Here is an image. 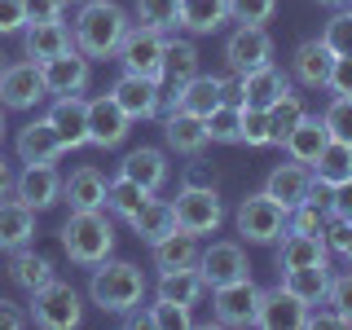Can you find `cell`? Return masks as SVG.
Segmentation results:
<instances>
[{"instance_id":"cell-18","label":"cell","mask_w":352,"mask_h":330,"mask_svg":"<svg viewBox=\"0 0 352 330\" xmlns=\"http://www.w3.org/2000/svg\"><path fill=\"white\" fill-rule=\"evenodd\" d=\"M58 132L62 150H84L88 146V102L80 93H66V97H53L49 115H44Z\"/></svg>"},{"instance_id":"cell-24","label":"cell","mask_w":352,"mask_h":330,"mask_svg":"<svg viewBox=\"0 0 352 330\" xmlns=\"http://www.w3.org/2000/svg\"><path fill=\"white\" fill-rule=\"evenodd\" d=\"M198 251H203V242L198 234H185V229H172L168 238L150 242V260L159 273H172V269H194L198 264Z\"/></svg>"},{"instance_id":"cell-2","label":"cell","mask_w":352,"mask_h":330,"mask_svg":"<svg viewBox=\"0 0 352 330\" xmlns=\"http://www.w3.org/2000/svg\"><path fill=\"white\" fill-rule=\"evenodd\" d=\"M146 291H150V282H146V273H141L132 260H110L106 256L102 264H93L88 300L102 308V313L124 317V313H132V308L146 304Z\"/></svg>"},{"instance_id":"cell-25","label":"cell","mask_w":352,"mask_h":330,"mask_svg":"<svg viewBox=\"0 0 352 330\" xmlns=\"http://www.w3.org/2000/svg\"><path fill=\"white\" fill-rule=\"evenodd\" d=\"M163 141H168V150L185 154V159H198L207 146V128L198 115H185V110H168L163 115Z\"/></svg>"},{"instance_id":"cell-12","label":"cell","mask_w":352,"mask_h":330,"mask_svg":"<svg viewBox=\"0 0 352 330\" xmlns=\"http://www.w3.org/2000/svg\"><path fill=\"white\" fill-rule=\"evenodd\" d=\"M220 102H225L220 75H194V80H185L181 88H163V106L185 110V115H198V119H207Z\"/></svg>"},{"instance_id":"cell-39","label":"cell","mask_w":352,"mask_h":330,"mask_svg":"<svg viewBox=\"0 0 352 330\" xmlns=\"http://www.w3.org/2000/svg\"><path fill=\"white\" fill-rule=\"evenodd\" d=\"M150 198V190H141L137 181H128V176H115V181H106V212H115L119 220H132L141 212V203Z\"/></svg>"},{"instance_id":"cell-47","label":"cell","mask_w":352,"mask_h":330,"mask_svg":"<svg viewBox=\"0 0 352 330\" xmlns=\"http://www.w3.org/2000/svg\"><path fill=\"white\" fill-rule=\"evenodd\" d=\"M322 44L335 53V58L352 53V9H335V18H330L326 31H322Z\"/></svg>"},{"instance_id":"cell-61","label":"cell","mask_w":352,"mask_h":330,"mask_svg":"<svg viewBox=\"0 0 352 330\" xmlns=\"http://www.w3.org/2000/svg\"><path fill=\"white\" fill-rule=\"evenodd\" d=\"M348 9H352V5H348Z\"/></svg>"},{"instance_id":"cell-32","label":"cell","mask_w":352,"mask_h":330,"mask_svg":"<svg viewBox=\"0 0 352 330\" xmlns=\"http://www.w3.org/2000/svg\"><path fill=\"white\" fill-rule=\"evenodd\" d=\"M225 22H229V0H181L176 27H185L190 36H212Z\"/></svg>"},{"instance_id":"cell-45","label":"cell","mask_w":352,"mask_h":330,"mask_svg":"<svg viewBox=\"0 0 352 330\" xmlns=\"http://www.w3.org/2000/svg\"><path fill=\"white\" fill-rule=\"evenodd\" d=\"M238 146H247V150H269V146H273L269 115H264V110L242 106V141H238Z\"/></svg>"},{"instance_id":"cell-30","label":"cell","mask_w":352,"mask_h":330,"mask_svg":"<svg viewBox=\"0 0 352 330\" xmlns=\"http://www.w3.org/2000/svg\"><path fill=\"white\" fill-rule=\"evenodd\" d=\"M278 247V269H300V264H322L330 256L326 238L322 234H295V229H286V234L273 242Z\"/></svg>"},{"instance_id":"cell-10","label":"cell","mask_w":352,"mask_h":330,"mask_svg":"<svg viewBox=\"0 0 352 330\" xmlns=\"http://www.w3.org/2000/svg\"><path fill=\"white\" fill-rule=\"evenodd\" d=\"M110 97L119 102V110L132 119V124H141V119H159L163 115V84L159 80H146V75H119L115 88H110Z\"/></svg>"},{"instance_id":"cell-60","label":"cell","mask_w":352,"mask_h":330,"mask_svg":"<svg viewBox=\"0 0 352 330\" xmlns=\"http://www.w3.org/2000/svg\"><path fill=\"white\" fill-rule=\"evenodd\" d=\"M75 5H84V0H75Z\"/></svg>"},{"instance_id":"cell-53","label":"cell","mask_w":352,"mask_h":330,"mask_svg":"<svg viewBox=\"0 0 352 330\" xmlns=\"http://www.w3.org/2000/svg\"><path fill=\"white\" fill-rule=\"evenodd\" d=\"M71 0H27V18L31 22H49V18H62Z\"/></svg>"},{"instance_id":"cell-11","label":"cell","mask_w":352,"mask_h":330,"mask_svg":"<svg viewBox=\"0 0 352 330\" xmlns=\"http://www.w3.org/2000/svg\"><path fill=\"white\" fill-rule=\"evenodd\" d=\"M14 198L27 203L31 212H49L53 203H62V176L53 163H22L14 176Z\"/></svg>"},{"instance_id":"cell-44","label":"cell","mask_w":352,"mask_h":330,"mask_svg":"<svg viewBox=\"0 0 352 330\" xmlns=\"http://www.w3.org/2000/svg\"><path fill=\"white\" fill-rule=\"evenodd\" d=\"M278 14V0H229V22L238 27H264Z\"/></svg>"},{"instance_id":"cell-6","label":"cell","mask_w":352,"mask_h":330,"mask_svg":"<svg viewBox=\"0 0 352 330\" xmlns=\"http://www.w3.org/2000/svg\"><path fill=\"white\" fill-rule=\"evenodd\" d=\"M172 212H176V229L198 234V238H203V234H216V229L225 225V203H220L216 185H181Z\"/></svg>"},{"instance_id":"cell-42","label":"cell","mask_w":352,"mask_h":330,"mask_svg":"<svg viewBox=\"0 0 352 330\" xmlns=\"http://www.w3.org/2000/svg\"><path fill=\"white\" fill-rule=\"evenodd\" d=\"M181 18V0H137V22L154 31H172Z\"/></svg>"},{"instance_id":"cell-54","label":"cell","mask_w":352,"mask_h":330,"mask_svg":"<svg viewBox=\"0 0 352 330\" xmlns=\"http://www.w3.org/2000/svg\"><path fill=\"white\" fill-rule=\"evenodd\" d=\"M31 326V313L18 308L14 300H0V330H27Z\"/></svg>"},{"instance_id":"cell-23","label":"cell","mask_w":352,"mask_h":330,"mask_svg":"<svg viewBox=\"0 0 352 330\" xmlns=\"http://www.w3.org/2000/svg\"><path fill=\"white\" fill-rule=\"evenodd\" d=\"M330 66H335V53L322 44V36L295 44V53H291L295 84H304V88H313V93H317V88H326V80H330Z\"/></svg>"},{"instance_id":"cell-46","label":"cell","mask_w":352,"mask_h":330,"mask_svg":"<svg viewBox=\"0 0 352 330\" xmlns=\"http://www.w3.org/2000/svg\"><path fill=\"white\" fill-rule=\"evenodd\" d=\"M146 317H150V326H159V330H190L194 326L190 308H185V304H172V300H154L146 308Z\"/></svg>"},{"instance_id":"cell-17","label":"cell","mask_w":352,"mask_h":330,"mask_svg":"<svg viewBox=\"0 0 352 330\" xmlns=\"http://www.w3.org/2000/svg\"><path fill=\"white\" fill-rule=\"evenodd\" d=\"M225 62L234 75H247L256 66H269L273 62V36L269 27H238L234 36L225 40Z\"/></svg>"},{"instance_id":"cell-14","label":"cell","mask_w":352,"mask_h":330,"mask_svg":"<svg viewBox=\"0 0 352 330\" xmlns=\"http://www.w3.org/2000/svg\"><path fill=\"white\" fill-rule=\"evenodd\" d=\"M128 132H132V119L119 110V102L110 93H102V97L88 102V146L115 150V146H124Z\"/></svg>"},{"instance_id":"cell-34","label":"cell","mask_w":352,"mask_h":330,"mask_svg":"<svg viewBox=\"0 0 352 330\" xmlns=\"http://www.w3.org/2000/svg\"><path fill=\"white\" fill-rule=\"evenodd\" d=\"M132 225V234H137L141 242H159V238H168L172 229H176V212H172V203L168 198H146V203H141V212L128 220Z\"/></svg>"},{"instance_id":"cell-27","label":"cell","mask_w":352,"mask_h":330,"mask_svg":"<svg viewBox=\"0 0 352 330\" xmlns=\"http://www.w3.org/2000/svg\"><path fill=\"white\" fill-rule=\"evenodd\" d=\"M326 141H330V132H326V124H322V115H317V119L304 115L300 124L286 132L282 150H286V159H295V163H304V168H313L317 154L326 150Z\"/></svg>"},{"instance_id":"cell-48","label":"cell","mask_w":352,"mask_h":330,"mask_svg":"<svg viewBox=\"0 0 352 330\" xmlns=\"http://www.w3.org/2000/svg\"><path fill=\"white\" fill-rule=\"evenodd\" d=\"M326 308H335V317L344 326H352V269L348 273H330V286H326V300H322Z\"/></svg>"},{"instance_id":"cell-13","label":"cell","mask_w":352,"mask_h":330,"mask_svg":"<svg viewBox=\"0 0 352 330\" xmlns=\"http://www.w3.org/2000/svg\"><path fill=\"white\" fill-rule=\"evenodd\" d=\"M40 75H44V88H49V97L84 93L88 80H93V58H84L80 49H66V53H58V58L40 62Z\"/></svg>"},{"instance_id":"cell-22","label":"cell","mask_w":352,"mask_h":330,"mask_svg":"<svg viewBox=\"0 0 352 330\" xmlns=\"http://www.w3.org/2000/svg\"><path fill=\"white\" fill-rule=\"evenodd\" d=\"M22 44H27L31 62H49V58H58V53L75 49V36L62 18H49V22H27V27H22Z\"/></svg>"},{"instance_id":"cell-56","label":"cell","mask_w":352,"mask_h":330,"mask_svg":"<svg viewBox=\"0 0 352 330\" xmlns=\"http://www.w3.org/2000/svg\"><path fill=\"white\" fill-rule=\"evenodd\" d=\"M14 168H9V163H5V154H0V198H9V194H14Z\"/></svg>"},{"instance_id":"cell-57","label":"cell","mask_w":352,"mask_h":330,"mask_svg":"<svg viewBox=\"0 0 352 330\" xmlns=\"http://www.w3.org/2000/svg\"><path fill=\"white\" fill-rule=\"evenodd\" d=\"M317 5H322V9H348L352 0H317Z\"/></svg>"},{"instance_id":"cell-43","label":"cell","mask_w":352,"mask_h":330,"mask_svg":"<svg viewBox=\"0 0 352 330\" xmlns=\"http://www.w3.org/2000/svg\"><path fill=\"white\" fill-rule=\"evenodd\" d=\"M322 124L330 132V141H348L352 146V97H330V106L322 110Z\"/></svg>"},{"instance_id":"cell-19","label":"cell","mask_w":352,"mask_h":330,"mask_svg":"<svg viewBox=\"0 0 352 330\" xmlns=\"http://www.w3.org/2000/svg\"><path fill=\"white\" fill-rule=\"evenodd\" d=\"M291 88V75L278 71V66H256V71L238 75V106H251V110H269L278 97Z\"/></svg>"},{"instance_id":"cell-38","label":"cell","mask_w":352,"mask_h":330,"mask_svg":"<svg viewBox=\"0 0 352 330\" xmlns=\"http://www.w3.org/2000/svg\"><path fill=\"white\" fill-rule=\"evenodd\" d=\"M264 115H269V132H273V146H282L286 141V132H291L295 124H300V119L308 115V106H304V97L300 93H291V88H286V93L278 97V102H273L269 110H264Z\"/></svg>"},{"instance_id":"cell-50","label":"cell","mask_w":352,"mask_h":330,"mask_svg":"<svg viewBox=\"0 0 352 330\" xmlns=\"http://www.w3.org/2000/svg\"><path fill=\"white\" fill-rule=\"evenodd\" d=\"M27 22V0H0V36H22Z\"/></svg>"},{"instance_id":"cell-29","label":"cell","mask_w":352,"mask_h":330,"mask_svg":"<svg viewBox=\"0 0 352 330\" xmlns=\"http://www.w3.org/2000/svg\"><path fill=\"white\" fill-rule=\"evenodd\" d=\"M36 238V212L18 198H0V251L31 247Z\"/></svg>"},{"instance_id":"cell-33","label":"cell","mask_w":352,"mask_h":330,"mask_svg":"<svg viewBox=\"0 0 352 330\" xmlns=\"http://www.w3.org/2000/svg\"><path fill=\"white\" fill-rule=\"evenodd\" d=\"M203 295H207V282H203V273H198V269L159 273V286H154V300H172V304H185V308H194Z\"/></svg>"},{"instance_id":"cell-41","label":"cell","mask_w":352,"mask_h":330,"mask_svg":"<svg viewBox=\"0 0 352 330\" xmlns=\"http://www.w3.org/2000/svg\"><path fill=\"white\" fill-rule=\"evenodd\" d=\"M326 225H330V212H326V203H317V198H304L300 207L286 212V229H295V234H322L326 238Z\"/></svg>"},{"instance_id":"cell-26","label":"cell","mask_w":352,"mask_h":330,"mask_svg":"<svg viewBox=\"0 0 352 330\" xmlns=\"http://www.w3.org/2000/svg\"><path fill=\"white\" fill-rule=\"evenodd\" d=\"M14 150H18V163H58L66 154L49 119H36V124L22 128L18 141H14Z\"/></svg>"},{"instance_id":"cell-7","label":"cell","mask_w":352,"mask_h":330,"mask_svg":"<svg viewBox=\"0 0 352 330\" xmlns=\"http://www.w3.org/2000/svg\"><path fill=\"white\" fill-rule=\"evenodd\" d=\"M163 44H168V31H154V27H128V36L119 40L115 62L124 66L128 75H146V80L163 84Z\"/></svg>"},{"instance_id":"cell-35","label":"cell","mask_w":352,"mask_h":330,"mask_svg":"<svg viewBox=\"0 0 352 330\" xmlns=\"http://www.w3.org/2000/svg\"><path fill=\"white\" fill-rule=\"evenodd\" d=\"M9 278H14V286H22V291H40L44 282H53V260L40 256V251L31 247H18L14 260H9Z\"/></svg>"},{"instance_id":"cell-4","label":"cell","mask_w":352,"mask_h":330,"mask_svg":"<svg viewBox=\"0 0 352 330\" xmlns=\"http://www.w3.org/2000/svg\"><path fill=\"white\" fill-rule=\"evenodd\" d=\"M84 322V300L71 282H44L40 291H31V326L44 330H75Z\"/></svg>"},{"instance_id":"cell-5","label":"cell","mask_w":352,"mask_h":330,"mask_svg":"<svg viewBox=\"0 0 352 330\" xmlns=\"http://www.w3.org/2000/svg\"><path fill=\"white\" fill-rule=\"evenodd\" d=\"M234 225H238L242 242H251V247H273V242L286 234V207L273 203L264 190L247 194L238 203V212H234Z\"/></svg>"},{"instance_id":"cell-52","label":"cell","mask_w":352,"mask_h":330,"mask_svg":"<svg viewBox=\"0 0 352 330\" xmlns=\"http://www.w3.org/2000/svg\"><path fill=\"white\" fill-rule=\"evenodd\" d=\"M326 212H330V220H348V225H352V176L339 181L335 190L326 194Z\"/></svg>"},{"instance_id":"cell-21","label":"cell","mask_w":352,"mask_h":330,"mask_svg":"<svg viewBox=\"0 0 352 330\" xmlns=\"http://www.w3.org/2000/svg\"><path fill=\"white\" fill-rule=\"evenodd\" d=\"M119 176H128V181H137L141 190L159 194L163 185H168V176H172V163H168V154H163V150L141 146V150H128V154H124Z\"/></svg>"},{"instance_id":"cell-31","label":"cell","mask_w":352,"mask_h":330,"mask_svg":"<svg viewBox=\"0 0 352 330\" xmlns=\"http://www.w3.org/2000/svg\"><path fill=\"white\" fill-rule=\"evenodd\" d=\"M282 286L295 295V300H304L308 308H317L326 300V286H330V264H300V269H282Z\"/></svg>"},{"instance_id":"cell-3","label":"cell","mask_w":352,"mask_h":330,"mask_svg":"<svg viewBox=\"0 0 352 330\" xmlns=\"http://www.w3.org/2000/svg\"><path fill=\"white\" fill-rule=\"evenodd\" d=\"M58 238H62V251L71 256V264H80V269H93V264H102L115 251V225H110L106 207L71 212V220L62 225Z\"/></svg>"},{"instance_id":"cell-51","label":"cell","mask_w":352,"mask_h":330,"mask_svg":"<svg viewBox=\"0 0 352 330\" xmlns=\"http://www.w3.org/2000/svg\"><path fill=\"white\" fill-rule=\"evenodd\" d=\"M326 93L330 97H352V53L335 58V66H330V80H326Z\"/></svg>"},{"instance_id":"cell-40","label":"cell","mask_w":352,"mask_h":330,"mask_svg":"<svg viewBox=\"0 0 352 330\" xmlns=\"http://www.w3.org/2000/svg\"><path fill=\"white\" fill-rule=\"evenodd\" d=\"M203 128H207V141H216V146H238L242 141V106L220 102L212 115L203 119Z\"/></svg>"},{"instance_id":"cell-9","label":"cell","mask_w":352,"mask_h":330,"mask_svg":"<svg viewBox=\"0 0 352 330\" xmlns=\"http://www.w3.org/2000/svg\"><path fill=\"white\" fill-rule=\"evenodd\" d=\"M256 308H260V286L251 278L212 286V313L220 326H256Z\"/></svg>"},{"instance_id":"cell-8","label":"cell","mask_w":352,"mask_h":330,"mask_svg":"<svg viewBox=\"0 0 352 330\" xmlns=\"http://www.w3.org/2000/svg\"><path fill=\"white\" fill-rule=\"evenodd\" d=\"M49 88H44V75H40V62H14L0 71V106L5 110H36Z\"/></svg>"},{"instance_id":"cell-58","label":"cell","mask_w":352,"mask_h":330,"mask_svg":"<svg viewBox=\"0 0 352 330\" xmlns=\"http://www.w3.org/2000/svg\"><path fill=\"white\" fill-rule=\"evenodd\" d=\"M0 141H5V106H0Z\"/></svg>"},{"instance_id":"cell-59","label":"cell","mask_w":352,"mask_h":330,"mask_svg":"<svg viewBox=\"0 0 352 330\" xmlns=\"http://www.w3.org/2000/svg\"><path fill=\"white\" fill-rule=\"evenodd\" d=\"M0 58H5V53H0ZM0 71H5V62H0Z\"/></svg>"},{"instance_id":"cell-28","label":"cell","mask_w":352,"mask_h":330,"mask_svg":"<svg viewBox=\"0 0 352 330\" xmlns=\"http://www.w3.org/2000/svg\"><path fill=\"white\" fill-rule=\"evenodd\" d=\"M62 203H71V212H97V207H106V176L97 168H75L62 181Z\"/></svg>"},{"instance_id":"cell-55","label":"cell","mask_w":352,"mask_h":330,"mask_svg":"<svg viewBox=\"0 0 352 330\" xmlns=\"http://www.w3.org/2000/svg\"><path fill=\"white\" fill-rule=\"evenodd\" d=\"M181 185H216V172H207V168H185Z\"/></svg>"},{"instance_id":"cell-1","label":"cell","mask_w":352,"mask_h":330,"mask_svg":"<svg viewBox=\"0 0 352 330\" xmlns=\"http://www.w3.org/2000/svg\"><path fill=\"white\" fill-rule=\"evenodd\" d=\"M128 14L124 5L115 0H84L80 5V18H75L71 36H75V49L93 62H110L119 53V40L128 36Z\"/></svg>"},{"instance_id":"cell-37","label":"cell","mask_w":352,"mask_h":330,"mask_svg":"<svg viewBox=\"0 0 352 330\" xmlns=\"http://www.w3.org/2000/svg\"><path fill=\"white\" fill-rule=\"evenodd\" d=\"M198 75V49L194 40H168L163 44V84L168 88H181L185 80Z\"/></svg>"},{"instance_id":"cell-15","label":"cell","mask_w":352,"mask_h":330,"mask_svg":"<svg viewBox=\"0 0 352 330\" xmlns=\"http://www.w3.org/2000/svg\"><path fill=\"white\" fill-rule=\"evenodd\" d=\"M256 326L260 330H304L308 326V304L295 300V295L278 282V286H269V291H260Z\"/></svg>"},{"instance_id":"cell-36","label":"cell","mask_w":352,"mask_h":330,"mask_svg":"<svg viewBox=\"0 0 352 330\" xmlns=\"http://www.w3.org/2000/svg\"><path fill=\"white\" fill-rule=\"evenodd\" d=\"M308 172H313L317 185L335 190L339 181H348V176H352V146H348V141H326V150L317 154V163Z\"/></svg>"},{"instance_id":"cell-49","label":"cell","mask_w":352,"mask_h":330,"mask_svg":"<svg viewBox=\"0 0 352 330\" xmlns=\"http://www.w3.org/2000/svg\"><path fill=\"white\" fill-rule=\"evenodd\" d=\"M326 247L352 269V225H348V220H330V225H326Z\"/></svg>"},{"instance_id":"cell-20","label":"cell","mask_w":352,"mask_h":330,"mask_svg":"<svg viewBox=\"0 0 352 330\" xmlns=\"http://www.w3.org/2000/svg\"><path fill=\"white\" fill-rule=\"evenodd\" d=\"M308 190H313V172H308L304 163H295V159L278 163V168L264 176V194H269L273 203H282L286 212H291V207H300L304 198H308Z\"/></svg>"},{"instance_id":"cell-16","label":"cell","mask_w":352,"mask_h":330,"mask_svg":"<svg viewBox=\"0 0 352 330\" xmlns=\"http://www.w3.org/2000/svg\"><path fill=\"white\" fill-rule=\"evenodd\" d=\"M194 269L203 273L207 291H212V286H225V282H238V278H251L247 251H242L238 242H212V247H203Z\"/></svg>"}]
</instances>
